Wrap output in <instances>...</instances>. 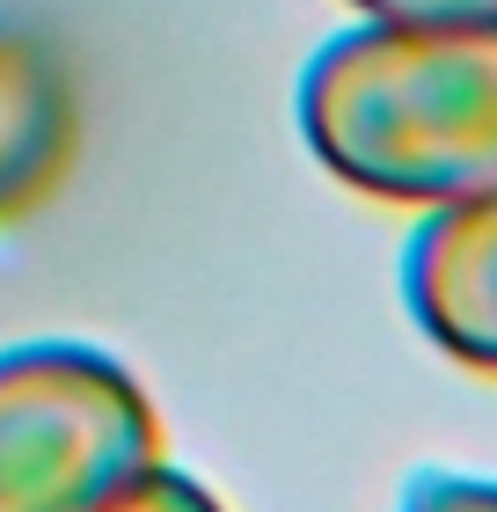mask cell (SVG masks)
Returning a JSON list of instances; mask_svg holds the SVG:
<instances>
[{
    "instance_id": "52a82bcc",
    "label": "cell",
    "mask_w": 497,
    "mask_h": 512,
    "mask_svg": "<svg viewBox=\"0 0 497 512\" xmlns=\"http://www.w3.org/2000/svg\"><path fill=\"white\" fill-rule=\"evenodd\" d=\"M373 22H439V15H490L497 0H351Z\"/></svg>"
},
{
    "instance_id": "8992f818",
    "label": "cell",
    "mask_w": 497,
    "mask_h": 512,
    "mask_svg": "<svg viewBox=\"0 0 497 512\" xmlns=\"http://www.w3.org/2000/svg\"><path fill=\"white\" fill-rule=\"evenodd\" d=\"M402 512H497V476H461V469H424Z\"/></svg>"
},
{
    "instance_id": "277c9868",
    "label": "cell",
    "mask_w": 497,
    "mask_h": 512,
    "mask_svg": "<svg viewBox=\"0 0 497 512\" xmlns=\"http://www.w3.org/2000/svg\"><path fill=\"white\" fill-rule=\"evenodd\" d=\"M74 139L81 110L59 52L30 30H0V220L52 191Z\"/></svg>"
},
{
    "instance_id": "5b68a950",
    "label": "cell",
    "mask_w": 497,
    "mask_h": 512,
    "mask_svg": "<svg viewBox=\"0 0 497 512\" xmlns=\"http://www.w3.org/2000/svg\"><path fill=\"white\" fill-rule=\"evenodd\" d=\"M96 512H227V505L212 498L198 476L161 469V461H154V469H139V476L125 483V491H110Z\"/></svg>"
},
{
    "instance_id": "7a4b0ae2",
    "label": "cell",
    "mask_w": 497,
    "mask_h": 512,
    "mask_svg": "<svg viewBox=\"0 0 497 512\" xmlns=\"http://www.w3.org/2000/svg\"><path fill=\"white\" fill-rule=\"evenodd\" d=\"M161 461V417L96 344L0 352V512H96Z\"/></svg>"
},
{
    "instance_id": "6da1fadb",
    "label": "cell",
    "mask_w": 497,
    "mask_h": 512,
    "mask_svg": "<svg viewBox=\"0 0 497 512\" xmlns=\"http://www.w3.org/2000/svg\"><path fill=\"white\" fill-rule=\"evenodd\" d=\"M300 139L381 205L497 191V8L359 22L300 66Z\"/></svg>"
},
{
    "instance_id": "3957f363",
    "label": "cell",
    "mask_w": 497,
    "mask_h": 512,
    "mask_svg": "<svg viewBox=\"0 0 497 512\" xmlns=\"http://www.w3.org/2000/svg\"><path fill=\"white\" fill-rule=\"evenodd\" d=\"M402 300L454 366L497 381V191L424 205L402 242Z\"/></svg>"
}]
</instances>
